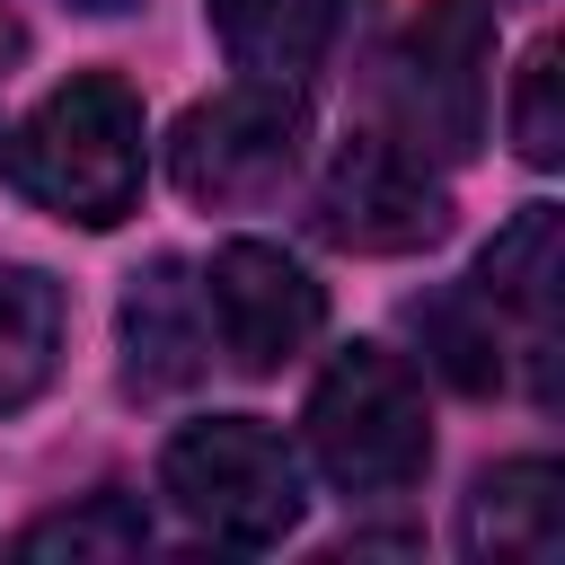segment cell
Here are the masks:
<instances>
[{"label": "cell", "instance_id": "obj_1", "mask_svg": "<svg viewBox=\"0 0 565 565\" xmlns=\"http://www.w3.org/2000/svg\"><path fill=\"white\" fill-rule=\"evenodd\" d=\"M141 168H150L141 97L115 71H79V79L44 88L9 132L18 194L44 203L53 221H79V230H115L141 203Z\"/></svg>", "mask_w": 565, "mask_h": 565}, {"label": "cell", "instance_id": "obj_2", "mask_svg": "<svg viewBox=\"0 0 565 565\" xmlns=\"http://www.w3.org/2000/svg\"><path fill=\"white\" fill-rule=\"evenodd\" d=\"M309 459L335 494H406L433 468V415L424 380L388 344H344L309 388Z\"/></svg>", "mask_w": 565, "mask_h": 565}, {"label": "cell", "instance_id": "obj_3", "mask_svg": "<svg viewBox=\"0 0 565 565\" xmlns=\"http://www.w3.org/2000/svg\"><path fill=\"white\" fill-rule=\"evenodd\" d=\"M159 494L177 503V521H194L221 547H274L309 486H300V450L256 424V415H203L159 450Z\"/></svg>", "mask_w": 565, "mask_h": 565}, {"label": "cell", "instance_id": "obj_4", "mask_svg": "<svg viewBox=\"0 0 565 565\" xmlns=\"http://www.w3.org/2000/svg\"><path fill=\"white\" fill-rule=\"evenodd\" d=\"M300 141H309V106L291 79H238L203 106H185L168 168L185 185V203L212 212H256L300 177Z\"/></svg>", "mask_w": 565, "mask_h": 565}, {"label": "cell", "instance_id": "obj_5", "mask_svg": "<svg viewBox=\"0 0 565 565\" xmlns=\"http://www.w3.org/2000/svg\"><path fill=\"white\" fill-rule=\"evenodd\" d=\"M486 53L494 0H424L388 62V132H406L424 159H468L486 141Z\"/></svg>", "mask_w": 565, "mask_h": 565}, {"label": "cell", "instance_id": "obj_6", "mask_svg": "<svg viewBox=\"0 0 565 565\" xmlns=\"http://www.w3.org/2000/svg\"><path fill=\"white\" fill-rule=\"evenodd\" d=\"M318 230L353 256H415L450 230V185L441 159H424L406 132L371 124L335 150L327 185H318Z\"/></svg>", "mask_w": 565, "mask_h": 565}, {"label": "cell", "instance_id": "obj_7", "mask_svg": "<svg viewBox=\"0 0 565 565\" xmlns=\"http://www.w3.org/2000/svg\"><path fill=\"white\" fill-rule=\"evenodd\" d=\"M203 327L221 335V353L238 371H282L327 327V291L300 256H282L265 238H230L203 265Z\"/></svg>", "mask_w": 565, "mask_h": 565}, {"label": "cell", "instance_id": "obj_8", "mask_svg": "<svg viewBox=\"0 0 565 565\" xmlns=\"http://www.w3.org/2000/svg\"><path fill=\"white\" fill-rule=\"evenodd\" d=\"M459 547L494 565H547L565 547V468L556 459H503L459 503Z\"/></svg>", "mask_w": 565, "mask_h": 565}, {"label": "cell", "instance_id": "obj_9", "mask_svg": "<svg viewBox=\"0 0 565 565\" xmlns=\"http://www.w3.org/2000/svg\"><path fill=\"white\" fill-rule=\"evenodd\" d=\"M212 353V327H203V282H185V265H150L132 274L124 291V380L132 388H185Z\"/></svg>", "mask_w": 565, "mask_h": 565}, {"label": "cell", "instance_id": "obj_10", "mask_svg": "<svg viewBox=\"0 0 565 565\" xmlns=\"http://www.w3.org/2000/svg\"><path fill=\"white\" fill-rule=\"evenodd\" d=\"M203 9L247 79H291V88L318 71V53L335 44V18H344V0H203Z\"/></svg>", "mask_w": 565, "mask_h": 565}, {"label": "cell", "instance_id": "obj_11", "mask_svg": "<svg viewBox=\"0 0 565 565\" xmlns=\"http://www.w3.org/2000/svg\"><path fill=\"white\" fill-rule=\"evenodd\" d=\"M62 335H71V300L44 265H0V415L35 406L62 371Z\"/></svg>", "mask_w": 565, "mask_h": 565}, {"label": "cell", "instance_id": "obj_12", "mask_svg": "<svg viewBox=\"0 0 565 565\" xmlns=\"http://www.w3.org/2000/svg\"><path fill=\"white\" fill-rule=\"evenodd\" d=\"M556 282H565V212L530 203V212H512V221L494 230V247L477 256V282H468V291H477L486 309H512V318H530V335L547 344Z\"/></svg>", "mask_w": 565, "mask_h": 565}, {"label": "cell", "instance_id": "obj_13", "mask_svg": "<svg viewBox=\"0 0 565 565\" xmlns=\"http://www.w3.org/2000/svg\"><path fill=\"white\" fill-rule=\"evenodd\" d=\"M150 547V521H141V503L132 494H79L71 512H44V521H26L18 530V556L26 565H88V556H141Z\"/></svg>", "mask_w": 565, "mask_h": 565}, {"label": "cell", "instance_id": "obj_14", "mask_svg": "<svg viewBox=\"0 0 565 565\" xmlns=\"http://www.w3.org/2000/svg\"><path fill=\"white\" fill-rule=\"evenodd\" d=\"M415 327H424L433 362H441V371H450L459 388H494L503 353H494V309H486L477 291H459V300H433V309H415Z\"/></svg>", "mask_w": 565, "mask_h": 565}, {"label": "cell", "instance_id": "obj_15", "mask_svg": "<svg viewBox=\"0 0 565 565\" xmlns=\"http://www.w3.org/2000/svg\"><path fill=\"white\" fill-rule=\"evenodd\" d=\"M556 44H539L530 62H521V79H512V141H521V159L530 168H556L565 159V106H556Z\"/></svg>", "mask_w": 565, "mask_h": 565}, {"label": "cell", "instance_id": "obj_16", "mask_svg": "<svg viewBox=\"0 0 565 565\" xmlns=\"http://www.w3.org/2000/svg\"><path fill=\"white\" fill-rule=\"evenodd\" d=\"M71 9H88V18H124L132 0H71Z\"/></svg>", "mask_w": 565, "mask_h": 565}]
</instances>
